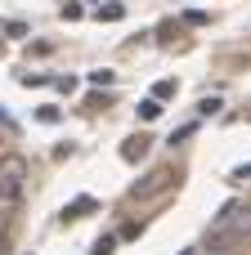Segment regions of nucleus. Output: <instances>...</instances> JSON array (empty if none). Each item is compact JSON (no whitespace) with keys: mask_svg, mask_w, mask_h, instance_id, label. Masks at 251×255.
Segmentation results:
<instances>
[{"mask_svg":"<svg viewBox=\"0 0 251 255\" xmlns=\"http://www.w3.org/2000/svg\"><path fill=\"white\" fill-rule=\"evenodd\" d=\"M22 193H27V161L18 152H9V157H0V215H9L22 202Z\"/></svg>","mask_w":251,"mask_h":255,"instance_id":"f257e3e1","label":"nucleus"},{"mask_svg":"<svg viewBox=\"0 0 251 255\" xmlns=\"http://www.w3.org/2000/svg\"><path fill=\"white\" fill-rule=\"evenodd\" d=\"M166 184H171V170H166V166H157V170L148 175V184H135L130 193H135V197H153V193H162Z\"/></svg>","mask_w":251,"mask_h":255,"instance_id":"f03ea898","label":"nucleus"},{"mask_svg":"<svg viewBox=\"0 0 251 255\" xmlns=\"http://www.w3.org/2000/svg\"><path fill=\"white\" fill-rule=\"evenodd\" d=\"M85 211H94V197H76L72 206H63V220H81Z\"/></svg>","mask_w":251,"mask_h":255,"instance_id":"7ed1b4c3","label":"nucleus"},{"mask_svg":"<svg viewBox=\"0 0 251 255\" xmlns=\"http://www.w3.org/2000/svg\"><path fill=\"white\" fill-rule=\"evenodd\" d=\"M162 117V99H144L139 103V121H157Z\"/></svg>","mask_w":251,"mask_h":255,"instance_id":"20e7f679","label":"nucleus"},{"mask_svg":"<svg viewBox=\"0 0 251 255\" xmlns=\"http://www.w3.org/2000/svg\"><path fill=\"white\" fill-rule=\"evenodd\" d=\"M112 251H117V238H112V233H108V238H99V242L90 247V255H112Z\"/></svg>","mask_w":251,"mask_h":255,"instance_id":"39448f33","label":"nucleus"},{"mask_svg":"<svg viewBox=\"0 0 251 255\" xmlns=\"http://www.w3.org/2000/svg\"><path fill=\"white\" fill-rule=\"evenodd\" d=\"M99 18L103 22H117V18H126V9L121 4H99Z\"/></svg>","mask_w":251,"mask_h":255,"instance_id":"423d86ee","label":"nucleus"},{"mask_svg":"<svg viewBox=\"0 0 251 255\" xmlns=\"http://www.w3.org/2000/svg\"><path fill=\"white\" fill-rule=\"evenodd\" d=\"M144 148H148V139H130L121 157H126V161H135V157H144Z\"/></svg>","mask_w":251,"mask_h":255,"instance_id":"0eeeda50","label":"nucleus"},{"mask_svg":"<svg viewBox=\"0 0 251 255\" xmlns=\"http://www.w3.org/2000/svg\"><path fill=\"white\" fill-rule=\"evenodd\" d=\"M112 81H117V76H112L108 67H103V72H90V85H112Z\"/></svg>","mask_w":251,"mask_h":255,"instance_id":"6e6552de","label":"nucleus"},{"mask_svg":"<svg viewBox=\"0 0 251 255\" xmlns=\"http://www.w3.org/2000/svg\"><path fill=\"white\" fill-rule=\"evenodd\" d=\"M175 94V81H157V90H153V99H171Z\"/></svg>","mask_w":251,"mask_h":255,"instance_id":"1a4fd4ad","label":"nucleus"},{"mask_svg":"<svg viewBox=\"0 0 251 255\" xmlns=\"http://www.w3.org/2000/svg\"><path fill=\"white\" fill-rule=\"evenodd\" d=\"M198 112H202V117H216V112H220V99H202Z\"/></svg>","mask_w":251,"mask_h":255,"instance_id":"9d476101","label":"nucleus"},{"mask_svg":"<svg viewBox=\"0 0 251 255\" xmlns=\"http://www.w3.org/2000/svg\"><path fill=\"white\" fill-rule=\"evenodd\" d=\"M81 13H85V9H81L76 0H63V18H81Z\"/></svg>","mask_w":251,"mask_h":255,"instance_id":"9b49d317","label":"nucleus"},{"mask_svg":"<svg viewBox=\"0 0 251 255\" xmlns=\"http://www.w3.org/2000/svg\"><path fill=\"white\" fill-rule=\"evenodd\" d=\"M184 22H189V27H202V22H207V13H202V9H189V13H184Z\"/></svg>","mask_w":251,"mask_h":255,"instance_id":"f8f14e48","label":"nucleus"},{"mask_svg":"<svg viewBox=\"0 0 251 255\" xmlns=\"http://www.w3.org/2000/svg\"><path fill=\"white\" fill-rule=\"evenodd\" d=\"M229 179H234V184H243V179H251V161H247V166H238V170H234Z\"/></svg>","mask_w":251,"mask_h":255,"instance_id":"ddd939ff","label":"nucleus"},{"mask_svg":"<svg viewBox=\"0 0 251 255\" xmlns=\"http://www.w3.org/2000/svg\"><path fill=\"white\" fill-rule=\"evenodd\" d=\"M184 255H202V247H189V251H184Z\"/></svg>","mask_w":251,"mask_h":255,"instance_id":"4468645a","label":"nucleus"},{"mask_svg":"<svg viewBox=\"0 0 251 255\" xmlns=\"http://www.w3.org/2000/svg\"><path fill=\"white\" fill-rule=\"evenodd\" d=\"M202 255H207V251H202Z\"/></svg>","mask_w":251,"mask_h":255,"instance_id":"2eb2a0df","label":"nucleus"}]
</instances>
